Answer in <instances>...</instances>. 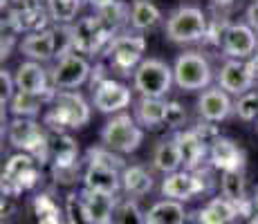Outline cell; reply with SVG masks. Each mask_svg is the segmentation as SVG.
<instances>
[{
    "instance_id": "cell-32",
    "label": "cell",
    "mask_w": 258,
    "mask_h": 224,
    "mask_svg": "<svg viewBox=\"0 0 258 224\" xmlns=\"http://www.w3.org/2000/svg\"><path fill=\"white\" fill-rule=\"evenodd\" d=\"M83 164L86 166H101V168H110V171H117L121 173L123 168L128 166L123 155H119V153L110 151V148H106L101 143V146H90L86 151V155H83Z\"/></svg>"
},
{
    "instance_id": "cell-40",
    "label": "cell",
    "mask_w": 258,
    "mask_h": 224,
    "mask_svg": "<svg viewBox=\"0 0 258 224\" xmlns=\"http://www.w3.org/2000/svg\"><path fill=\"white\" fill-rule=\"evenodd\" d=\"M88 5H90L92 9H99V7H103V5H108V3H112V0H86Z\"/></svg>"
},
{
    "instance_id": "cell-6",
    "label": "cell",
    "mask_w": 258,
    "mask_h": 224,
    "mask_svg": "<svg viewBox=\"0 0 258 224\" xmlns=\"http://www.w3.org/2000/svg\"><path fill=\"white\" fill-rule=\"evenodd\" d=\"M173 79H175V88L184 92H205L207 88L213 86L216 74L205 52L184 49L173 61Z\"/></svg>"
},
{
    "instance_id": "cell-20",
    "label": "cell",
    "mask_w": 258,
    "mask_h": 224,
    "mask_svg": "<svg viewBox=\"0 0 258 224\" xmlns=\"http://www.w3.org/2000/svg\"><path fill=\"white\" fill-rule=\"evenodd\" d=\"M166 23L162 9L153 0H131V14H128V29L137 34L155 32Z\"/></svg>"
},
{
    "instance_id": "cell-41",
    "label": "cell",
    "mask_w": 258,
    "mask_h": 224,
    "mask_svg": "<svg viewBox=\"0 0 258 224\" xmlns=\"http://www.w3.org/2000/svg\"><path fill=\"white\" fill-rule=\"evenodd\" d=\"M251 67H254V72L258 74V47H256V54H254V56H251Z\"/></svg>"
},
{
    "instance_id": "cell-38",
    "label": "cell",
    "mask_w": 258,
    "mask_h": 224,
    "mask_svg": "<svg viewBox=\"0 0 258 224\" xmlns=\"http://www.w3.org/2000/svg\"><path fill=\"white\" fill-rule=\"evenodd\" d=\"M245 23L258 34V0H254V3L247 5V9H245Z\"/></svg>"
},
{
    "instance_id": "cell-31",
    "label": "cell",
    "mask_w": 258,
    "mask_h": 224,
    "mask_svg": "<svg viewBox=\"0 0 258 224\" xmlns=\"http://www.w3.org/2000/svg\"><path fill=\"white\" fill-rule=\"evenodd\" d=\"M86 0H45V9L49 14V21L61 27H70L79 21V12H81Z\"/></svg>"
},
{
    "instance_id": "cell-7",
    "label": "cell",
    "mask_w": 258,
    "mask_h": 224,
    "mask_svg": "<svg viewBox=\"0 0 258 224\" xmlns=\"http://www.w3.org/2000/svg\"><path fill=\"white\" fill-rule=\"evenodd\" d=\"M173 86V65L157 56L144 58V63L133 74V90L144 99H166Z\"/></svg>"
},
{
    "instance_id": "cell-25",
    "label": "cell",
    "mask_w": 258,
    "mask_h": 224,
    "mask_svg": "<svg viewBox=\"0 0 258 224\" xmlns=\"http://www.w3.org/2000/svg\"><path fill=\"white\" fill-rule=\"evenodd\" d=\"M155 186L153 173L142 164H128L121 171V193L131 200H140V197L148 195Z\"/></svg>"
},
{
    "instance_id": "cell-21",
    "label": "cell",
    "mask_w": 258,
    "mask_h": 224,
    "mask_svg": "<svg viewBox=\"0 0 258 224\" xmlns=\"http://www.w3.org/2000/svg\"><path fill=\"white\" fill-rule=\"evenodd\" d=\"M14 81H16V90H21V92L43 94L54 90L52 81H49V69L34 61H23L14 72Z\"/></svg>"
},
{
    "instance_id": "cell-39",
    "label": "cell",
    "mask_w": 258,
    "mask_h": 224,
    "mask_svg": "<svg viewBox=\"0 0 258 224\" xmlns=\"http://www.w3.org/2000/svg\"><path fill=\"white\" fill-rule=\"evenodd\" d=\"M209 3H211L213 9H218V12H229V9L234 7L236 0H209Z\"/></svg>"
},
{
    "instance_id": "cell-12",
    "label": "cell",
    "mask_w": 258,
    "mask_h": 224,
    "mask_svg": "<svg viewBox=\"0 0 258 224\" xmlns=\"http://www.w3.org/2000/svg\"><path fill=\"white\" fill-rule=\"evenodd\" d=\"M258 74L254 72L249 61H234L225 58L216 72V86H220L229 97H242V94L256 90Z\"/></svg>"
},
{
    "instance_id": "cell-17",
    "label": "cell",
    "mask_w": 258,
    "mask_h": 224,
    "mask_svg": "<svg viewBox=\"0 0 258 224\" xmlns=\"http://www.w3.org/2000/svg\"><path fill=\"white\" fill-rule=\"evenodd\" d=\"M173 137H175L177 146H180L182 168L184 171H202L205 166H209V143L193 128L173 132Z\"/></svg>"
},
{
    "instance_id": "cell-35",
    "label": "cell",
    "mask_w": 258,
    "mask_h": 224,
    "mask_svg": "<svg viewBox=\"0 0 258 224\" xmlns=\"http://www.w3.org/2000/svg\"><path fill=\"white\" fill-rule=\"evenodd\" d=\"M234 114L245 123L258 121V90H251V92H247V94H242V97L236 99Z\"/></svg>"
},
{
    "instance_id": "cell-15",
    "label": "cell",
    "mask_w": 258,
    "mask_h": 224,
    "mask_svg": "<svg viewBox=\"0 0 258 224\" xmlns=\"http://www.w3.org/2000/svg\"><path fill=\"white\" fill-rule=\"evenodd\" d=\"M209 166L218 173H245L247 153L231 137H220L209 146Z\"/></svg>"
},
{
    "instance_id": "cell-9",
    "label": "cell",
    "mask_w": 258,
    "mask_h": 224,
    "mask_svg": "<svg viewBox=\"0 0 258 224\" xmlns=\"http://www.w3.org/2000/svg\"><path fill=\"white\" fill-rule=\"evenodd\" d=\"M99 139L103 146L119 153V155H131V153L140 151V146L144 143V128L135 121L133 114L121 112L103 123Z\"/></svg>"
},
{
    "instance_id": "cell-18",
    "label": "cell",
    "mask_w": 258,
    "mask_h": 224,
    "mask_svg": "<svg viewBox=\"0 0 258 224\" xmlns=\"http://www.w3.org/2000/svg\"><path fill=\"white\" fill-rule=\"evenodd\" d=\"M220 195L227 202H231L240 213V220L254 217V197H249L245 182V173H220Z\"/></svg>"
},
{
    "instance_id": "cell-13",
    "label": "cell",
    "mask_w": 258,
    "mask_h": 224,
    "mask_svg": "<svg viewBox=\"0 0 258 224\" xmlns=\"http://www.w3.org/2000/svg\"><path fill=\"white\" fill-rule=\"evenodd\" d=\"M135 103L133 90L123 83L115 81L112 77L103 79L101 83L92 88V108L101 114H121L126 108Z\"/></svg>"
},
{
    "instance_id": "cell-23",
    "label": "cell",
    "mask_w": 258,
    "mask_h": 224,
    "mask_svg": "<svg viewBox=\"0 0 258 224\" xmlns=\"http://www.w3.org/2000/svg\"><path fill=\"white\" fill-rule=\"evenodd\" d=\"M54 97H56V90H49V92H43V94L21 92V90H16L12 101L7 103V110L18 119H34L43 108L52 106Z\"/></svg>"
},
{
    "instance_id": "cell-19",
    "label": "cell",
    "mask_w": 258,
    "mask_h": 224,
    "mask_svg": "<svg viewBox=\"0 0 258 224\" xmlns=\"http://www.w3.org/2000/svg\"><path fill=\"white\" fill-rule=\"evenodd\" d=\"M196 108L202 121H209V123H220L234 114V101H231V97L220 86H211L205 92H200Z\"/></svg>"
},
{
    "instance_id": "cell-3",
    "label": "cell",
    "mask_w": 258,
    "mask_h": 224,
    "mask_svg": "<svg viewBox=\"0 0 258 224\" xmlns=\"http://www.w3.org/2000/svg\"><path fill=\"white\" fill-rule=\"evenodd\" d=\"M144 52H146V38L144 34L137 32H121L119 36L112 38V43L108 45L106 54V67L112 74L121 79H131L135 74V69L144 63Z\"/></svg>"
},
{
    "instance_id": "cell-28",
    "label": "cell",
    "mask_w": 258,
    "mask_h": 224,
    "mask_svg": "<svg viewBox=\"0 0 258 224\" xmlns=\"http://www.w3.org/2000/svg\"><path fill=\"white\" fill-rule=\"evenodd\" d=\"M81 195L86 200L88 206V215H90L92 224H112L115 217V208H117V195H108V193H99V191H88L81 188Z\"/></svg>"
},
{
    "instance_id": "cell-37",
    "label": "cell",
    "mask_w": 258,
    "mask_h": 224,
    "mask_svg": "<svg viewBox=\"0 0 258 224\" xmlns=\"http://www.w3.org/2000/svg\"><path fill=\"white\" fill-rule=\"evenodd\" d=\"M0 86H3V108L12 101V97L16 94V81H14V72L3 69L0 72Z\"/></svg>"
},
{
    "instance_id": "cell-36",
    "label": "cell",
    "mask_w": 258,
    "mask_h": 224,
    "mask_svg": "<svg viewBox=\"0 0 258 224\" xmlns=\"http://www.w3.org/2000/svg\"><path fill=\"white\" fill-rule=\"evenodd\" d=\"M188 121V112L186 108L182 106L180 101H168V108H166V128L173 132L177 130H184Z\"/></svg>"
},
{
    "instance_id": "cell-42",
    "label": "cell",
    "mask_w": 258,
    "mask_h": 224,
    "mask_svg": "<svg viewBox=\"0 0 258 224\" xmlns=\"http://www.w3.org/2000/svg\"><path fill=\"white\" fill-rule=\"evenodd\" d=\"M258 217V186H256V193H254V220Z\"/></svg>"
},
{
    "instance_id": "cell-10",
    "label": "cell",
    "mask_w": 258,
    "mask_h": 224,
    "mask_svg": "<svg viewBox=\"0 0 258 224\" xmlns=\"http://www.w3.org/2000/svg\"><path fill=\"white\" fill-rule=\"evenodd\" d=\"M41 179V164L32 155L16 153L7 159L3 171V195L16 197L18 193L34 188Z\"/></svg>"
},
{
    "instance_id": "cell-34",
    "label": "cell",
    "mask_w": 258,
    "mask_h": 224,
    "mask_svg": "<svg viewBox=\"0 0 258 224\" xmlns=\"http://www.w3.org/2000/svg\"><path fill=\"white\" fill-rule=\"evenodd\" d=\"M63 215H66L68 224H92L90 215H88V206H86V200H83L81 191L79 193H68L66 195Z\"/></svg>"
},
{
    "instance_id": "cell-22",
    "label": "cell",
    "mask_w": 258,
    "mask_h": 224,
    "mask_svg": "<svg viewBox=\"0 0 258 224\" xmlns=\"http://www.w3.org/2000/svg\"><path fill=\"white\" fill-rule=\"evenodd\" d=\"M166 108L168 99H135L133 103V117L144 130H160L166 128Z\"/></svg>"
},
{
    "instance_id": "cell-33",
    "label": "cell",
    "mask_w": 258,
    "mask_h": 224,
    "mask_svg": "<svg viewBox=\"0 0 258 224\" xmlns=\"http://www.w3.org/2000/svg\"><path fill=\"white\" fill-rule=\"evenodd\" d=\"M112 224H146V213L142 211L140 200H131V197L119 200Z\"/></svg>"
},
{
    "instance_id": "cell-5",
    "label": "cell",
    "mask_w": 258,
    "mask_h": 224,
    "mask_svg": "<svg viewBox=\"0 0 258 224\" xmlns=\"http://www.w3.org/2000/svg\"><path fill=\"white\" fill-rule=\"evenodd\" d=\"M216 188V179H213V168L205 166L202 171H177L171 173L162 179L160 193L164 200L175 202H191L198 195H209Z\"/></svg>"
},
{
    "instance_id": "cell-26",
    "label": "cell",
    "mask_w": 258,
    "mask_h": 224,
    "mask_svg": "<svg viewBox=\"0 0 258 224\" xmlns=\"http://www.w3.org/2000/svg\"><path fill=\"white\" fill-rule=\"evenodd\" d=\"M79 159V143L68 132H49V164L52 168H66L81 164Z\"/></svg>"
},
{
    "instance_id": "cell-1",
    "label": "cell",
    "mask_w": 258,
    "mask_h": 224,
    "mask_svg": "<svg viewBox=\"0 0 258 224\" xmlns=\"http://www.w3.org/2000/svg\"><path fill=\"white\" fill-rule=\"evenodd\" d=\"M92 119V103L86 101L79 90H66L56 92L52 106L43 114V126L49 132H68L81 130Z\"/></svg>"
},
{
    "instance_id": "cell-8",
    "label": "cell",
    "mask_w": 258,
    "mask_h": 224,
    "mask_svg": "<svg viewBox=\"0 0 258 224\" xmlns=\"http://www.w3.org/2000/svg\"><path fill=\"white\" fill-rule=\"evenodd\" d=\"M115 36L117 34H112L97 14L83 16L74 25H70L72 52L83 54V56H103Z\"/></svg>"
},
{
    "instance_id": "cell-11",
    "label": "cell",
    "mask_w": 258,
    "mask_h": 224,
    "mask_svg": "<svg viewBox=\"0 0 258 224\" xmlns=\"http://www.w3.org/2000/svg\"><path fill=\"white\" fill-rule=\"evenodd\" d=\"M92 63L88 56L77 52H70L66 56L56 58L52 67H49V81L56 92H66V90H79L86 86L92 77Z\"/></svg>"
},
{
    "instance_id": "cell-27",
    "label": "cell",
    "mask_w": 258,
    "mask_h": 224,
    "mask_svg": "<svg viewBox=\"0 0 258 224\" xmlns=\"http://www.w3.org/2000/svg\"><path fill=\"white\" fill-rule=\"evenodd\" d=\"M198 224H234L240 220V213L231 202H227L222 195L211 197L202 208H198L196 213Z\"/></svg>"
},
{
    "instance_id": "cell-4",
    "label": "cell",
    "mask_w": 258,
    "mask_h": 224,
    "mask_svg": "<svg viewBox=\"0 0 258 224\" xmlns=\"http://www.w3.org/2000/svg\"><path fill=\"white\" fill-rule=\"evenodd\" d=\"M3 132H7V141L18 153L32 155L38 164L49 162V130L36 119H18L14 117Z\"/></svg>"
},
{
    "instance_id": "cell-14",
    "label": "cell",
    "mask_w": 258,
    "mask_h": 224,
    "mask_svg": "<svg viewBox=\"0 0 258 224\" xmlns=\"http://www.w3.org/2000/svg\"><path fill=\"white\" fill-rule=\"evenodd\" d=\"M258 47V34L245 21H231L222 36V56L234 61H251Z\"/></svg>"
},
{
    "instance_id": "cell-30",
    "label": "cell",
    "mask_w": 258,
    "mask_h": 224,
    "mask_svg": "<svg viewBox=\"0 0 258 224\" xmlns=\"http://www.w3.org/2000/svg\"><path fill=\"white\" fill-rule=\"evenodd\" d=\"M146 217L155 224H184L188 220V213L182 202L175 200H157L146 211Z\"/></svg>"
},
{
    "instance_id": "cell-16",
    "label": "cell",
    "mask_w": 258,
    "mask_h": 224,
    "mask_svg": "<svg viewBox=\"0 0 258 224\" xmlns=\"http://www.w3.org/2000/svg\"><path fill=\"white\" fill-rule=\"evenodd\" d=\"M21 47L23 56L27 61H34V63H45L58 58V36H56V29L54 27H47V29H41V32H32V34H25L18 43Z\"/></svg>"
},
{
    "instance_id": "cell-44",
    "label": "cell",
    "mask_w": 258,
    "mask_h": 224,
    "mask_svg": "<svg viewBox=\"0 0 258 224\" xmlns=\"http://www.w3.org/2000/svg\"><path fill=\"white\" fill-rule=\"evenodd\" d=\"M254 128H256V134H258V121H256V126H254Z\"/></svg>"
},
{
    "instance_id": "cell-24",
    "label": "cell",
    "mask_w": 258,
    "mask_h": 224,
    "mask_svg": "<svg viewBox=\"0 0 258 224\" xmlns=\"http://www.w3.org/2000/svg\"><path fill=\"white\" fill-rule=\"evenodd\" d=\"M151 168L155 173H162L164 177L171 175V173L182 171V153L173 134L171 137H162L155 143L151 155Z\"/></svg>"
},
{
    "instance_id": "cell-2",
    "label": "cell",
    "mask_w": 258,
    "mask_h": 224,
    "mask_svg": "<svg viewBox=\"0 0 258 224\" xmlns=\"http://www.w3.org/2000/svg\"><path fill=\"white\" fill-rule=\"evenodd\" d=\"M209 27V16L198 5H180L166 16L164 36L175 45H196L202 43Z\"/></svg>"
},
{
    "instance_id": "cell-29",
    "label": "cell",
    "mask_w": 258,
    "mask_h": 224,
    "mask_svg": "<svg viewBox=\"0 0 258 224\" xmlns=\"http://www.w3.org/2000/svg\"><path fill=\"white\" fill-rule=\"evenodd\" d=\"M81 184L88 191L117 195V193H121V173L110 171V168H101V166H86Z\"/></svg>"
},
{
    "instance_id": "cell-43",
    "label": "cell",
    "mask_w": 258,
    "mask_h": 224,
    "mask_svg": "<svg viewBox=\"0 0 258 224\" xmlns=\"http://www.w3.org/2000/svg\"><path fill=\"white\" fill-rule=\"evenodd\" d=\"M146 224H155V222H151V220H148V217H146Z\"/></svg>"
}]
</instances>
